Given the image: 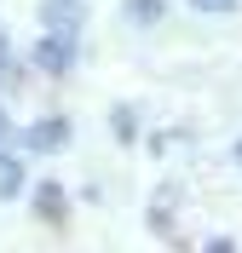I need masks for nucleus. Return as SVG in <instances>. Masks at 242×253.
Instances as JSON below:
<instances>
[{
	"label": "nucleus",
	"instance_id": "nucleus-5",
	"mask_svg": "<svg viewBox=\"0 0 242 253\" xmlns=\"http://www.w3.org/2000/svg\"><path fill=\"white\" fill-rule=\"evenodd\" d=\"M17 184H23L17 161H12V156H0V196H17Z\"/></svg>",
	"mask_w": 242,
	"mask_h": 253
},
{
	"label": "nucleus",
	"instance_id": "nucleus-7",
	"mask_svg": "<svg viewBox=\"0 0 242 253\" xmlns=\"http://www.w3.org/2000/svg\"><path fill=\"white\" fill-rule=\"evenodd\" d=\"M115 132H121V138H133V132H139V121H133V110H115Z\"/></svg>",
	"mask_w": 242,
	"mask_h": 253
},
{
	"label": "nucleus",
	"instance_id": "nucleus-3",
	"mask_svg": "<svg viewBox=\"0 0 242 253\" xmlns=\"http://www.w3.org/2000/svg\"><path fill=\"white\" fill-rule=\"evenodd\" d=\"M35 213H47V219H64V190H58V184H41V190H35Z\"/></svg>",
	"mask_w": 242,
	"mask_h": 253
},
{
	"label": "nucleus",
	"instance_id": "nucleus-6",
	"mask_svg": "<svg viewBox=\"0 0 242 253\" xmlns=\"http://www.w3.org/2000/svg\"><path fill=\"white\" fill-rule=\"evenodd\" d=\"M127 17H139V23H156V17H161V0H127Z\"/></svg>",
	"mask_w": 242,
	"mask_h": 253
},
{
	"label": "nucleus",
	"instance_id": "nucleus-8",
	"mask_svg": "<svg viewBox=\"0 0 242 253\" xmlns=\"http://www.w3.org/2000/svg\"><path fill=\"white\" fill-rule=\"evenodd\" d=\"M196 6H202V12H231L237 0H196Z\"/></svg>",
	"mask_w": 242,
	"mask_h": 253
},
{
	"label": "nucleus",
	"instance_id": "nucleus-4",
	"mask_svg": "<svg viewBox=\"0 0 242 253\" xmlns=\"http://www.w3.org/2000/svg\"><path fill=\"white\" fill-rule=\"evenodd\" d=\"M47 17H52V29H58V35H75V6H69V0H52Z\"/></svg>",
	"mask_w": 242,
	"mask_h": 253
},
{
	"label": "nucleus",
	"instance_id": "nucleus-1",
	"mask_svg": "<svg viewBox=\"0 0 242 253\" xmlns=\"http://www.w3.org/2000/svg\"><path fill=\"white\" fill-rule=\"evenodd\" d=\"M69 58H75V46H69V35H47L41 46H35V63L47 69V75H64Z\"/></svg>",
	"mask_w": 242,
	"mask_h": 253
},
{
	"label": "nucleus",
	"instance_id": "nucleus-2",
	"mask_svg": "<svg viewBox=\"0 0 242 253\" xmlns=\"http://www.w3.org/2000/svg\"><path fill=\"white\" fill-rule=\"evenodd\" d=\"M64 138H69L64 121H41V126H29V144H35V150H58Z\"/></svg>",
	"mask_w": 242,
	"mask_h": 253
},
{
	"label": "nucleus",
	"instance_id": "nucleus-10",
	"mask_svg": "<svg viewBox=\"0 0 242 253\" xmlns=\"http://www.w3.org/2000/svg\"><path fill=\"white\" fill-rule=\"evenodd\" d=\"M237 161H242V144H237Z\"/></svg>",
	"mask_w": 242,
	"mask_h": 253
},
{
	"label": "nucleus",
	"instance_id": "nucleus-9",
	"mask_svg": "<svg viewBox=\"0 0 242 253\" xmlns=\"http://www.w3.org/2000/svg\"><path fill=\"white\" fill-rule=\"evenodd\" d=\"M6 132H12V126H6V115H0V138H6Z\"/></svg>",
	"mask_w": 242,
	"mask_h": 253
}]
</instances>
